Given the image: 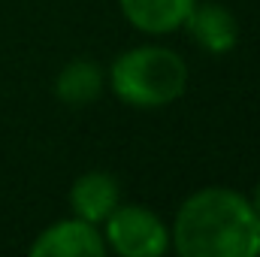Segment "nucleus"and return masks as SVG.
<instances>
[{
    "label": "nucleus",
    "instance_id": "obj_1",
    "mask_svg": "<svg viewBox=\"0 0 260 257\" xmlns=\"http://www.w3.org/2000/svg\"><path fill=\"white\" fill-rule=\"evenodd\" d=\"M170 245L182 257H257L260 215L245 194L203 188L179 206Z\"/></svg>",
    "mask_w": 260,
    "mask_h": 257
},
{
    "label": "nucleus",
    "instance_id": "obj_2",
    "mask_svg": "<svg viewBox=\"0 0 260 257\" xmlns=\"http://www.w3.org/2000/svg\"><path fill=\"white\" fill-rule=\"evenodd\" d=\"M109 88L133 109H160L188 88V64L167 46H136L109 67Z\"/></svg>",
    "mask_w": 260,
    "mask_h": 257
},
{
    "label": "nucleus",
    "instance_id": "obj_3",
    "mask_svg": "<svg viewBox=\"0 0 260 257\" xmlns=\"http://www.w3.org/2000/svg\"><path fill=\"white\" fill-rule=\"evenodd\" d=\"M103 224L106 248L121 257H164L173 248L167 224L139 203H118Z\"/></svg>",
    "mask_w": 260,
    "mask_h": 257
},
{
    "label": "nucleus",
    "instance_id": "obj_4",
    "mask_svg": "<svg viewBox=\"0 0 260 257\" xmlns=\"http://www.w3.org/2000/svg\"><path fill=\"white\" fill-rule=\"evenodd\" d=\"M34 257H100L106 254V239L97 230V224H88L82 218H64L52 227H46L37 242L30 245Z\"/></svg>",
    "mask_w": 260,
    "mask_h": 257
},
{
    "label": "nucleus",
    "instance_id": "obj_5",
    "mask_svg": "<svg viewBox=\"0 0 260 257\" xmlns=\"http://www.w3.org/2000/svg\"><path fill=\"white\" fill-rule=\"evenodd\" d=\"M191 40L203 52L209 55H227L236 43H239V24H236V15L221 6V3H200L197 0L191 15L185 18V24Z\"/></svg>",
    "mask_w": 260,
    "mask_h": 257
},
{
    "label": "nucleus",
    "instance_id": "obj_6",
    "mask_svg": "<svg viewBox=\"0 0 260 257\" xmlns=\"http://www.w3.org/2000/svg\"><path fill=\"white\" fill-rule=\"evenodd\" d=\"M118 203H121V185L112 173H100V170L85 173L70 188L73 215L88 221V224H103Z\"/></svg>",
    "mask_w": 260,
    "mask_h": 257
},
{
    "label": "nucleus",
    "instance_id": "obj_7",
    "mask_svg": "<svg viewBox=\"0 0 260 257\" xmlns=\"http://www.w3.org/2000/svg\"><path fill=\"white\" fill-rule=\"evenodd\" d=\"M197 0H118L121 15L142 34H173L185 24Z\"/></svg>",
    "mask_w": 260,
    "mask_h": 257
},
{
    "label": "nucleus",
    "instance_id": "obj_8",
    "mask_svg": "<svg viewBox=\"0 0 260 257\" xmlns=\"http://www.w3.org/2000/svg\"><path fill=\"white\" fill-rule=\"evenodd\" d=\"M103 91V70L88 58H73L55 79V94L67 106H85Z\"/></svg>",
    "mask_w": 260,
    "mask_h": 257
},
{
    "label": "nucleus",
    "instance_id": "obj_9",
    "mask_svg": "<svg viewBox=\"0 0 260 257\" xmlns=\"http://www.w3.org/2000/svg\"><path fill=\"white\" fill-rule=\"evenodd\" d=\"M251 203H254V209H257V215H260V185H257V191H254V200Z\"/></svg>",
    "mask_w": 260,
    "mask_h": 257
}]
</instances>
